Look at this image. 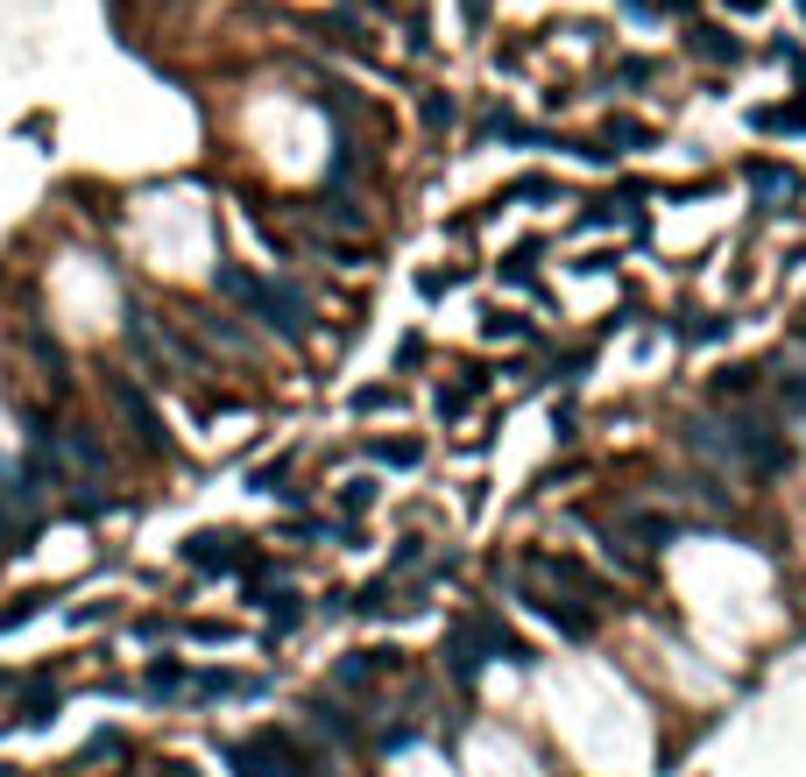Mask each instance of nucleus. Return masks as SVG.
I'll return each instance as SVG.
<instances>
[{
    "label": "nucleus",
    "mask_w": 806,
    "mask_h": 777,
    "mask_svg": "<svg viewBox=\"0 0 806 777\" xmlns=\"http://www.w3.org/2000/svg\"><path fill=\"white\" fill-rule=\"evenodd\" d=\"M488 650H495V657H510V665H531V650L516 644V636H510L495 615H460V622H453V636H446V672L460 678V686H474V672L488 665Z\"/></svg>",
    "instance_id": "1"
},
{
    "label": "nucleus",
    "mask_w": 806,
    "mask_h": 777,
    "mask_svg": "<svg viewBox=\"0 0 806 777\" xmlns=\"http://www.w3.org/2000/svg\"><path fill=\"white\" fill-rule=\"evenodd\" d=\"M722 424H728V445H736V466H750V474H785L793 438H785V424H778L772 411L736 403V411H722Z\"/></svg>",
    "instance_id": "2"
},
{
    "label": "nucleus",
    "mask_w": 806,
    "mask_h": 777,
    "mask_svg": "<svg viewBox=\"0 0 806 777\" xmlns=\"http://www.w3.org/2000/svg\"><path fill=\"white\" fill-rule=\"evenodd\" d=\"M743 178H750L757 205H772V212H785V205L799 199V170H793V163H772V155H757V163L743 170Z\"/></svg>",
    "instance_id": "3"
},
{
    "label": "nucleus",
    "mask_w": 806,
    "mask_h": 777,
    "mask_svg": "<svg viewBox=\"0 0 806 777\" xmlns=\"http://www.w3.org/2000/svg\"><path fill=\"white\" fill-rule=\"evenodd\" d=\"M686 50H694V57H707V64H743V43H736V36H728L722 22H694V29H686Z\"/></svg>",
    "instance_id": "4"
},
{
    "label": "nucleus",
    "mask_w": 806,
    "mask_h": 777,
    "mask_svg": "<svg viewBox=\"0 0 806 777\" xmlns=\"http://www.w3.org/2000/svg\"><path fill=\"white\" fill-rule=\"evenodd\" d=\"M623 149H651V128L637 113H608L602 121V155H623Z\"/></svg>",
    "instance_id": "5"
},
{
    "label": "nucleus",
    "mask_w": 806,
    "mask_h": 777,
    "mask_svg": "<svg viewBox=\"0 0 806 777\" xmlns=\"http://www.w3.org/2000/svg\"><path fill=\"white\" fill-rule=\"evenodd\" d=\"M757 128H764V134H806V92H799L793 107H764Z\"/></svg>",
    "instance_id": "6"
},
{
    "label": "nucleus",
    "mask_w": 806,
    "mask_h": 777,
    "mask_svg": "<svg viewBox=\"0 0 806 777\" xmlns=\"http://www.w3.org/2000/svg\"><path fill=\"white\" fill-rule=\"evenodd\" d=\"M623 537H637V544H651V552H658V544L672 537V523L651 516V509H629V516H623Z\"/></svg>",
    "instance_id": "7"
},
{
    "label": "nucleus",
    "mask_w": 806,
    "mask_h": 777,
    "mask_svg": "<svg viewBox=\"0 0 806 777\" xmlns=\"http://www.w3.org/2000/svg\"><path fill=\"white\" fill-rule=\"evenodd\" d=\"M764 382V367H750V361H736V367H722V375H715V396L728 403V396H750V389Z\"/></svg>",
    "instance_id": "8"
},
{
    "label": "nucleus",
    "mask_w": 806,
    "mask_h": 777,
    "mask_svg": "<svg viewBox=\"0 0 806 777\" xmlns=\"http://www.w3.org/2000/svg\"><path fill=\"white\" fill-rule=\"evenodd\" d=\"M375 460L382 466H417V445L411 438H375Z\"/></svg>",
    "instance_id": "9"
},
{
    "label": "nucleus",
    "mask_w": 806,
    "mask_h": 777,
    "mask_svg": "<svg viewBox=\"0 0 806 777\" xmlns=\"http://www.w3.org/2000/svg\"><path fill=\"white\" fill-rule=\"evenodd\" d=\"M425 121L432 128H453V100H446V92H425Z\"/></svg>",
    "instance_id": "10"
},
{
    "label": "nucleus",
    "mask_w": 806,
    "mask_h": 777,
    "mask_svg": "<svg viewBox=\"0 0 806 777\" xmlns=\"http://www.w3.org/2000/svg\"><path fill=\"white\" fill-rule=\"evenodd\" d=\"M340 502H347V509H369V502H375V481H347Z\"/></svg>",
    "instance_id": "11"
},
{
    "label": "nucleus",
    "mask_w": 806,
    "mask_h": 777,
    "mask_svg": "<svg viewBox=\"0 0 806 777\" xmlns=\"http://www.w3.org/2000/svg\"><path fill=\"white\" fill-rule=\"evenodd\" d=\"M516 199H560V184H552V178H524V184H516Z\"/></svg>",
    "instance_id": "12"
},
{
    "label": "nucleus",
    "mask_w": 806,
    "mask_h": 777,
    "mask_svg": "<svg viewBox=\"0 0 806 777\" xmlns=\"http://www.w3.org/2000/svg\"><path fill=\"white\" fill-rule=\"evenodd\" d=\"M467 8V22H488V0H460Z\"/></svg>",
    "instance_id": "13"
},
{
    "label": "nucleus",
    "mask_w": 806,
    "mask_h": 777,
    "mask_svg": "<svg viewBox=\"0 0 806 777\" xmlns=\"http://www.w3.org/2000/svg\"><path fill=\"white\" fill-rule=\"evenodd\" d=\"M728 8H743V14H750V8H764V0H728Z\"/></svg>",
    "instance_id": "14"
},
{
    "label": "nucleus",
    "mask_w": 806,
    "mask_h": 777,
    "mask_svg": "<svg viewBox=\"0 0 806 777\" xmlns=\"http://www.w3.org/2000/svg\"><path fill=\"white\" fill-rule=\"evenodd\" d=\"M799 8H806V0H799Z\"/></svg>",
    "instance_id": "15"
}]
</instances>
